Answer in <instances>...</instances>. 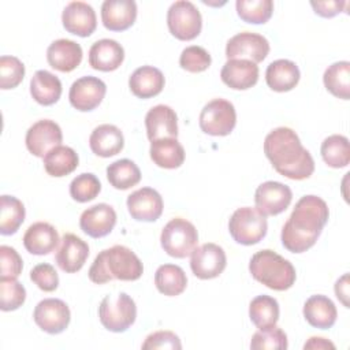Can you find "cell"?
Instances as JSON below:
<instances>
[{"mask_svg": "<svg viewBox=\"0 0 350 350\" xmlns=\"http://www.w3.org/2000/svg\"><path fill=\"white\" fill-rule=\"evenodd\" d=\"M329 217L327 202L313 194L301 197L280 234L283 246L291 253H304L319 239Z\"/></svg>", "mask_w": 350, "mask_h": 350, "instance_id": "cell-1", "label": "cell"}, {"mask_svg": "<svg viewBox=\"0 0 350 350\" xmlns=\"http://www.w3.org/2000/svg\"><path fill=\"white\" fill-rule=\"evenodd\" d=\"M264 153L276 172L288 179L302 180L314 171L312 154L290 127L273 129L264 139Z\"/></svg>", "mask_w": 350, "mask_h": 350, "instance_id": "cell-2", "label": "cell"}, {"mask_svg": "<svg viewBox=\"0 0 350 350\" xmlns=\"http://www.w3.org/2000/svg\"><path fill=\"white\" fill-rule=\"evenodd\" d=\"M144 273L139 257L123 245H115L101 250L89 268V279L96 284H104L113 279L133 282Z\"/></svg>", "mask_w": 350, "mask_h": 350, "instance_id": "cell-3", "label": "cell"}, {"mask_svg": "<svg viewBox=\"0 0 350 350\" xmlns=\"http://www.w3.org/2000/svg\"><path fill=\"white\" fill-rule=\"evenodd\" d=\"M249 271L257 282L275 291L288 290L297 278L293 264L269 249L260 250L252 256Z\"/></svg>", "mask_w": 350, "mask_h": 350, "instance_id": "cell-4", "label": "cell"}, {"mask_svg": "<svg viewBox=\"0 0 350 350\" xmlns=\"http://www.w3.org/2000/svg\"><path fill=\"white\" fill-rule=\"evenodd\" d=\"M160 243L163 250L175 258L191 254L198 243V232L193 223L182 217H174L161 230Z\"/></svg>", "mask_w": 350, "mask_h": 350, "instance_id": "cell-5", "label": "cell"}, {"mask_svg": "<svg viewBox=\"0 0 350 350\" xmlns=\"http://www.w3.org/2000/svg\"><path fill=\"white\" fill-rule=\"evenodd\" d=\"M135 317V302L126 293L107 295L98 306L100 323L111 332H124L134 324Z\"/></svg>", "mask_w": 350, "mask_h": 350, "instance_id": "cell-6", "label": "cell"}, {"mask_svg": "<svg viewBox=\"0 0 350 350\" xmlns=\"http://www.w3.org/2000/svg\"><path fill=\"white\" fill-rule=\"evenodd\" d=\"M267 216L252 206L238 208L228 220L230 235L235 242L245 246L258 243L267 235Z\"/></svg>", "mask_w": 350, "mask_h": 350, "instance_id": "cell-7", "label": "cell"}, {"mask_svg": "<svg viewBox=\"0 0 350 350\" xmlns=\"http://www.w3.org/2000/svg\"><path fill=\"white\" fill-rule=\"evenodd\" d=\"M167 25L170 33L180 41L194 40L202 29V18L198 8L187 0L171 4L167 11Z\"/></svg>", "mask_w": 350, "mask_h": 350, "instance_id": "cell-8", "label": "cell"}, {"mask_svg": "<svg viewBox=\"0 0 350 350\" xmlns=\"http://www.w3.org/2000/svg\"><path fill=\"white\" fill-rule=\"evenodd\" d=\"M200 129L213 137L228 135L237 124V112L232 103L215 98L204 105L200 113Z\"/></svg>", "mask_w": 350, "mask_h": 350, "instance_id": "cell-9", "label": "cell"}, {"mask_svg": "<svg viewBox=\"0 0 350 350\" xmlns=\"http://www.w3.org/2000/svg\"><path fill=\"white\" fill-rule=\"evenodd\" d=\"M190 256L191 272L202 280L217 278L227 265V257L223 247L212 242L196 247Z\"/></svg>", "mask_w": 350, "mask_h": 350, "instance_id": "cell-10", "label": "cell"}, {"mask_svg": "<svg viewBox=\"0 0 350 350\" xmlns=\"http://www.w3.org/2000/svg\"><path fill=\"white\" fill-rule=\"evenodd\" d=\"M33 319L42 331L56 335L68 327L71 313L64 301L59 298H45L36 305Z\"/></svg>", "mask_w": 350, "mask_h": 350, "instance_id": "cell-11", "label": "cell"}, {"mask_svg": "<svg viewBox=\"0 0 350 350\" xmlns=\"http://www.w3.org/2000/svg\"><path fill=\"white\" fill-rule=\"evenodd\" d=\"M269 53L268 40L257 33L243 31L238 33L227 41L226 56L227 59H245L253 63L262 62Z\"/></svg>", "mask_w": 350, "mask_h": 350, "instance_id": "cell-12", "label": "cell"}, {"mask_svg": "<svg viewBox=\"0 0 350 350\" xmlns=\"http://www.w3.org/2000/svg\"><path fill=\"white\" fill-rule=\"evenodd\" d=\"M293 200V191L287 185L275 180L261 183L254 193L256 209L264 216H276L284 212Z\"/></svg>", "mask_w": 350, "mask_h": 350, "instance_id": "cell-13", "label": "cell"}, {"mask_svg": "<svg viewBox=\"0 0 350 350\" xmlns=\"http://www.w3.org/2000/svg\"><path fill=\"white\" fill-rule=\"evenodd\" d=\"M105 93L107 86L100 78L86 75L72 82L68 92V100L77 111L89 112L101 104Z\"/></svg>", "mask_w": 350, "mask_h": 350, "instance_id": "cell-14", "label": "cell"}, {"mask_svg": "<svg viewBox=\"0 0 350 350\" xmlns=\"http://www.w3.org/2000/svg\"><path fill=\"white\" fill-rule=\"evenodd\" d=\"M63 141L60 126L51 120L42 119L36 122L26 131V148L36 157H44L51 149L59 146Z\"/></svg>", "mask_w": 350, "mask_h": 350, "instance_id": "cell-15", "label": "cell"}, {"mask_svg": "<svg viewBox=\"0 0 350 350\" xmlns=\"http://www.w3.org/2000/svg\"><path fill=\"white\" fill-rule=\"evenodd\" d=\"M127 209L130 216L138 221H154L163 213V198L152 187H141L127 197Z\"/></svg>", "mask_w": 350, "mask_h": 350, "instance_id": "cell-16", "label": "cell"}, {"mask_svg": "<svg viewBox=\"0 0 350 350\" xmlns=\"http://www.w3.org/2000/svg\"><path fill=\"white\" fill-rule=\"evenodd\" d=\"M88 257L89 245L75 234L67 232L60 239V246L56 252L55 261L62 271L74 273L85 265Z\"/></svg>", "mask_w": 350, "mask_h": 350, "instance_id": "cell-17", "label": "cell"}, {"mask_svg": "<svg viewBox=\"0 0 350 350\" xmlns=\"http://www.w3.org/2000/svg\"><path fill=\"white\" fill-rule=\"evenodd\" d=\"M64 29L79 37H89L97 27V18L93 7L85 1L68 3L62 14Z\"/></svg>", "mask_w": 350, "mask_h": 350, "instance_id": "cell-18", "label": "cell"}, {"mask_svg": "<svg viewBox=\"0 0 350 350\" xmlns=\"http://www.w3.org/2000/svg\"><path fill=\"white\" fill-rule=\"evenodd\" d=\"M116 224V212L108 204H96L85 209L79 217L81 230L92 238L108 235Z\"/></svg>", "mask_w": 350, "mask_h": 350, "instance_id": "cell-19", "label": "cell"}, {"mask_svg": "<svg viewBox=\"0 0 350 350\" xmlns=\"http://www.w3.org/2000/svg\"><path fill=\"white\" fill-rule=\"evenodd\" d=\"M137 19V3L134 0H105L101 5V21L111 31H123Z\"/></svg>", "mask_w": 350, "mask_h": 350, "instance_id": "cell-20", "label": "cell"}, {"mask_svg": "<svg viewBox=\"0 0 350 350\" xmlns=\"http://www.w3.org/2000/svg\"><path fill=\"white\" fill-rule=\"evenodd\" d=\"M145 127L150 142L160 138H176L178 116L171 107L159 104L148 111L145 116Z\"/></svg>", "mask_w": 350, "mask_h": 350, "instance_id": "cell-21", "label": "cell"}, {"mask_svg": "<svg viewBox=\"0 0 350 350\" xmlns=\"http://www.w3.org/2000/svg\"><path fill=\"white\" fill-rule=\"evenodd\" d=\"M221 81L234 90H246L258 81V66L245 59H230L220 71Z\"/></svg>", "mask_w": 350, "mask_h": 350, "instance_id": "cell-22", "label": "cell"}, {"mask_svg": "<svg viewBox=\"0 0 350 350\" xmlns=\"http://www.w3.org/2000/svg\"><path fill=\"white\" fill-rule=\"evenodd\" d=\"M82 55L81 45L67 38L53 41L46 49V60L49 66L62 72L75 70L82 62Z\"/></svg>", "mask_w": 350, "mask_h": 350, "instance_id": "cell-23", "label": "cell"}, {"mask_svg": "<svg viewBox=\"0 0 350 350\" xmlns=\"http://www.w3.org/2000/svg\"><path fill=\"white\" fill-rule=\"evenodd\" d=\"M124 60L123 46L111 38L96 41L89 49V64L98 71H113L120 67Z\"/></svg>", "mask_w": 350, "mask_h": 350, "instance_id": "cell-24", "label": "cell"}, {"mask_svg": "<svg viewBox=\"0 0 350 350\" xmlns=\"http://www.w3.org/2000/svg\"><path fill=\"white\" fill-rule=\"evenodd\" d=\"M59 234L56 228L46 221H37L29 226L23 235L25 249L36 256L49 254L59 245Z\"/></svg>", "mask_w": 350, "mask_h": 350, "instance_id": "cell-25", "label": "cell"}, {"mask_svg": "<svg viewBox=\"0 0 350 350\" xmlns=\"http://www.w3.org/2000/svg\"><path fill=\"white\" fill-rule=\"evenodd\" d=\"M89 146L92 152L100 157H112L123 149L124 137L119 127L104 123L92 131L89 137Z\"/></svg>", "mask_w": 350, "mask_h": 350, "instance_id": "cell-26", "label": "cell"}, {"mask_svg": "<svg viewBox=\"0 0 350 350\" xmlns=\"http://www.w3.org/2000/svg\"><path fill=\"white\" fill-rule=\"evenodd\" d=\"M165 79L163 72L153 66L138 67L129 78V88L138 98H150L161 93Z\"/></svg>", "mask_w": 350, "mask_h": 350, "instance_id": "cell-27", "label": "cell"}, {"mask_svg": "<svg viewBox=\"0 0 350 350\" xmlns=\"http://www.w3.org/2000/svg\"><path fill=\"white\" fill-rule=\"evenodd\" d=\"M304 317L314 328L328 329L338 317L335 304L325 295H312L304 304Z\"/></svg>", "mask_w": 350, "mask_h": 350, "instance_id": "cell-28", "label": "cell"}, {"mask_svg": "<svg viewBox=\"0 0 350 350\" xmlns=\"http://www.w3.org/2000/svg\"><path fill=\"white\" fill-rule=\"evenodd\" d=\"M299 68L298 66L287 59H279L267 67L265 81L267 85L275 92H290L299 82Z\"/></svg>", "mask_w": 350, "mask_h": 350, "instance_id": "cell-29", "label": "cell"}, {"mask_svg": "<svg viewBox=\"0 0 350 350\" xmlns=\"http://www.w3.org/2000/svg\"><path fill=\"white\" fill-rule=\"evenodd\" d=\"M149 154L157 167L165 170L178 168L185 161V149L176 138H160L152 141Z\"/></svg>", "mask_w": 350, "mask_h": 350, "instance_id": "cell-30", "label": "cell"}, {"mask_svg": "<svg viewBox=\"0 0 350 350\" xmlns=\"http://www.w3.org/2000/svg\"><path fill=\"white\" fill-rule=\"evenodd\" d=\"M30 94L41 105H53L62 96V82L55 74L38 70L30 79Z\"/></svg>", "mask_w": 350, "mask_h": 350, "instance_id": "cell-31", "label": "cell"}, {"mask_svg": "<svg viewBox=\"0 0 350 350\" xmlns=\"http://www.w3.org/2000/svg\"><path fill=\"white\" fill-rule=\"evenodd\" d=\"M42 159L46 174L55 178H62L71 174L79 163L78 153L72 148L64 145L51 149Z\"/></svg>", "mask_w": 350, "mask_h": 350, "instance_id": "cell-32", "label": "cell"}, {"mask_svg": "<svg viewBox=\"0 0 350 350\" xmlns=\"http://www.w3.org/2000/svg\"><path fill=\"white\" fill-rule=\"evenodd\" d=\"M154 284L161 294L167 297H176L185 291L187 278L179 265L163 264L154 273Z\"/></svg>", "mask_w": 350, "mask_h": 350, "instance_id": "cell-33", "label": "cell"}, {"mask_svg": "<svg viewBox=\"0 0 350 350\" xmlns=\"http://www.w3.org/2000/svg\"><path fill=\"white\" fill-rule=\"evenodd\" d=\"M323 82L325 89L335 97L349 100L350 97V63L335 62L324 71Z\"/></svg>", "mask_w": 350, "mask_h": 350, "instance_id": "cell-34", "label": "cell"}, {"mask_svg": "<svg viewBox=\"0 0 350 350\" xmlns=\"http://www.w3.org/2000/svg\"><path fill=\"white\" fill-rule=\"evenodd\" d=\"M26 216L25 205L14 196L0 197V234L12 235L22 226Z\"/></svg>", "mask_w": 350, "mask_h": 350, "instance_id": "cell-35", "label": "cell"}, {"mask_svg": "<svg viewBox=\"0 0 350 350\" xmlns=\"http://www.w3.org/2000/svg\"><path fill=\"white\" fill-rule=\"evenodd\" d=\"M107 178L112 187L118 190H127L139 183L141 171L133 160L120 159L107 167Z\"/></svg>", "mask_w": 350, "mask_h": 350, "instance_id": "cell-36", "label": "cell"}, {"mask_svg": "<svg viewBox=\"0 0 350 350\" xmlns=\"http://www.w3.org/2000/svg\"><path fill=\"white\" fill-rule=\"evenodd\" d=\"M249 317L258 329L276 325L279 320L278 301L269 295H257L249 305Z\"/></svg>", "mask_w": 350, "mask_h": 350, "instance_id": "cell-37", "label": "cell"}, {"mask_svg": "<svg viewBox=\"0 0 350 350\" xmlns=\"http://www.w3.org/2000/svg\"><path fill=\"white\" fill-rule=\"evenodd\" d=\"M321 157L328 167L343 168L350 163L349 139L340 134H332L321 142Z\"/></svg>", "mask_w": 350, "mask_h": 350, "instance_id": "cell-38", "label": "cell"}, {"mask_svg": "<svg viewBox=\"0 0 350 350\" xmlns=\"http://www.w3.org/2000/svg\"><path fill=\"white\" fill-rule=\"evenodd\" d=\"M235 7L238 16L243 22L253 25L268 22L273 12V3L271 0H237Z\"/></svg>", "mask_w": 350, "mask_h": 350, "instance_id": "cell-39", "label": "cell"}, {"mask_svg": "<svg viewBox=\"0 0 350 350\" xmlns=\"http://www.w3.org/2000/svg\"><path fill=\"white\" fill-rule=\"evenodd\" d=\"M101 191L98 178L92 172H83L75 176L70 183V196L77 202H88L94 200Z\"/></svg>", "mask_w": 350, "mask_h": 350, "instance_id": "cell-40", "label": "cell"}, {"mask_svg": "<svg viewBox=\"0 0 350 350\" xmlns=\"http://www.w3.org/2000/svg\"><path fill=\"white\" fill-rule=\"evenodd\" d=\"M26 290L16 279H0V309L11 312L23 305Z\"/></svg>", "mask_w": 350, "mask_h": 350, "instance_id": "cell-41", "label": "cell"}, {"mask_svg": "<svg viewBox=\"0 0 350 350\" xmlns=\"http://www.w3.org/2000/svg\"><path fill=\"white\" fill-rule=\"evenodd\" d=\"M287 335L284 331L276 325L258 329L253 334L250 340V347L253 350H262V349H287Z\"/></svg>", "mask_w": 350, "mask_h": 350, "instance_id": "cell-42", "label": "cell"}, {"mask_svg": "<svg viewBox=\"0 0 350 350\" xmlns=\"http://www.w3.org/2000/svg\"><path fill=\"white\" fill-rule=\"evenodd\" d=\"M25 77V66L15 56L0 57V88L3 90L16 88Z\"/></svg>", "mask_w": 350, "mask_h": 350, "instance_id": "cell-43", "label": "cell"}, {"mask_svg": "<svg viewBox=\"0 0 350 350\" xmlns=\"http://www.w3.org/2000/svg\"><path fill=\"white\" fill-rule=\"evenodd\" d=\"M212 63L211 55L206 49L197 45H190L185 48L179 57V64L183 70L189 72H202Z\"/></svg>", "mask_w": 350, "mask_h": 350, "instance_id": "cell-44", "label": "cell"}, {"mask_svg": "<svg viewBox=\"0 0 350 350\" xmlns=\"http://www.w3.org/2000/svg\"><path fill=\"white\" fill-rule=\"evenodd\" d=\"M0 261L1 272L0 279H16L23 268V261L19 253L7 245L0 246Z\"/></svg>", "mask_w": 350, "mask_h": 350, "instance_id": "cell-45", "label": "cell"}, {"mask_svg": "<svg viewBox=\"0 0 350 350\" xmlns=\"http://www.w3.org/2000/svg\"><path fill=\"white\" fill-rule=\"evenodd\" d=\"M30 279L34 284H37V287L40 290H42L45 293L55 291L59 286L57 272L48 262L37 264L36 267H33V269L30 271Z\"/></svg>", "mask_w": 350, "mask_h": 350, "instance_id": "cell-46", "label": "cell"}, {"mask_svg": "<svg viewBox=\"0 0 350 350\" xmlns=\"http://www.w3.org/2000/svg\"><path fill=\"white\" fill-rule=\"evenodd\" d=\"M142 349H182L180 339L172 331H156L146 336Z\"/></svg>", "mask_w": 350, "mask_h": 350, "instance_id": "cell-47", "label": "cell"}, {"mask_svg": "<svg viewBox=\"0 0 350 350\" xmlns=\"http://www.w3.org/2000/svg\"><path fill=\"white\" fill-rule=\"evenodd\" d=\"M314 12L323 18H332L339 12H346L347 1H310Z\"/></svg>", "mask_w": 350, "mask_h": 350, "instance_id": "cell-48", "label": "cell"}, {"mask_svg": "<svg viewBox=\"0 0 350 350\" xmlns=\"http://www.w3.org/2000/svg\"><path fill=\"white\" fill-rule=\"evenodd\" d=\"M335 295L343 304L345 308H349V273H345L335 283Z\"/></svg>", "mask_w": 350, "mask_h": 350, "instance_id": "cell-49", "label": "cell"}, {"mask_svg": "<svg viewBox=\"0 0 350 350\" xmlns=\"http://www.w3.org/2000/svg\"><path fill=\"white\" fill-rule=\"evenodd\" d=\"M304 349H335V345L332 342H329L325 338H320V336H312L309 338V340L304 345Z\"/></svg>", "mask_w": 350, "mask_h": 350, "instance_id": "cell-50", "label": "cell"}]
</instances>
